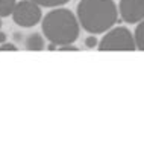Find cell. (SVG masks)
<instances>
[{
	"instance_id": "277c9868",
	"label": "cell",
	"mask_w": 144,
	"mask_h": 151,
	"mask_svg": "<svg viewBox=\"0 0 144 151\" xmlns=\"http://www.w3.org/2000/svg\"><path fill=\"white\" fill-rule=\"evenodd\" d=\"M41 6L32 0H21L17 2L14 11H12V20L15 24L21 28H32L41 22Z\"/></svg>"
},
{
	"instance_id": "7a4b0ae2",
	"label": "cell",
	"mask_w": 144,
	"mask_h": 151,
	"mask_svg": "<svg viewBox=\"0 0 144 151\" xmlns=\"http://www.w3.org/2000/svg\"><path fill=\"white\" fill-rule=\"evenodd\" d=\"M43 34L50 43L56 44L58 47L73 44L80 31L79 19L65 8H56L52 9L41 22Z\"/></svg>"
},
{
	"instance_id": "3957f363",
	"label": "cell",
	"mask_w": 144,
	"mask_h": 151,
	"mask_svg": "<svg viewBox=\"0 0 144 151\" xmlns=\"http://www.w3.org/2000/svg\"><path fill=\"white\" fill-rule=\"evenodd\" d=\"M135 38L128 28H111L99 41V50H135Z\"/></svg>"
},
{
	"instance_id": "8fae6325",
	"label": "cell",
	"mask_w": 144,
	"mask_h": 151,
	"mask_svg": "<svg viewBox=\"0 0 144 151\" xmlns=\"http://www.w3.org/2000/svg\"><path fill=\"white\" fill-rule=\"evenodd\" d=\"M17 46L12 43H3V44H0V50H15Z\"/></svg>"
},
{
	"instance_id": "8992f818",
	"label": "cell",
	"mask_w": 144,
	"mask_h": 151,
	"mask_svg": "<svg viewBox=\"0 0 144 151\" xmlns=\"http://www.w3.org/2000/svg\"><path fill=\"white\" fill-rule=\"evenodd\" d=\"M26 49L28 50H33V52H37V50H43L44 49V38H43V35L40 34H31L28 38H26Z\"/></svg>"
},
{
	"instance_id": "30bf717a",
	"label": "cell",
	"mask_w": 144,
	"mask_h": 151,
	"mask_svg": "<svg viewBox=\"0 0 144 151\" xmlns=\"http://www.w3.org/2000/svg\"><path fill=\"white\" fill-rule=\"evenodd\" d=\"M85 46L89 47V49H94V47H99V40L94 37V34L91 35V37H88L85 40Z\"/></svg>"
},
{
	"instance_id": "4fadbf2b",
	"label": "cell",
	"mask_w": 144,
	"mask_h": 151,
	"mask_svg": "<svg viewBox=\"0 0 144 151\" xmlns=\"http://www.w3.org/2000/svg\"><path fill=\"white\" fill-rule=\"evenodd\" d=\"M0 28H2V20H0Z\"/></svg>"
},
{
	"instance_id": "6da1fadb",
	"label": "cell",
	"mask_w": 144,
	"mask_h": 151,
	"mask_svg": "<svg viewBox=\"0 0 144 151\" xmlns=\"http://www.w3.org/2000/svg\"><path fill=\"white\" fill-rule=\"evenodd\" d=\"M77 19L89 34H103L114 28L118 11L112 0H80L77 3Z\"/></svg>"
},
{
	"instance_id": "5b68a950",
	"label": "cell",
	"mask_w": 144,
	"mask_h": 151,
	"mask_svg": "<svg viewBox=\"0 0 144 151\" xmlns=\"http://www.w3.org/2000/svg\"><path fill=\"white\" fill-rule=\"evenodd\" d=\"M118 11L126 23H140L144 19V0H120Z\"/></svg>"
},
{
	"instance_id": "9c48e42d",
	"label": "cell",
	"mask_w": 144,
	"mask_h": 151,
	"mask_svg": "<svg viewBox=\"0 0 144 151\" xmlns=\"http://www.w3.org/2000/svg\"><path fill=\"white\" fill-rule=\"evenodd\" d=\"M32 2L38 3L40 6H44V8H58L61 5H65L70 0H32Z\"/></svg>"
},
{
	"instance_id": "7c38bea8",
	"label": "cell",
	"mask_w": 144,
	"mask_h": 151,
	"mask_svg": "<svg viewBox=\"0 0 144 151\" xmlns=\"http://www.w3.org/2000/svg\"><path fill=\"white\" fill-rule=\"evenodd\" d=\"M5 41H6V35L3 32H0V44H3Z\"/></svg>"
},
{
	"instance_id": "52a82bcc",
	"label": "cell",
	"mask_w": 144,
	"mask_h": 151,
	"mask_svg": "<svg viewBox=\"0 0 144 151\" xmlns=\"http://www.w3.org/2000/svg\"><path fill=\"white\" fill-rule=\"evenodd\" d=\"M133 38H135L137 49L144 50V19L138 23L137 29H135V34H133Z\"/></svg>"
},
{
	"instance_id": "ba28073f",
	"label": "cell",
	"mask_w": 144,
	"mask_h": 151,
	"mask_svg": "<svg viewBox=\"0 0 144 151\" xmlns=\"http://www.w3.org/2000/svg\"><path fill=\"white\" fill-rule=\"evenodd\" d=\"M17 5V0H0V17H9Z\"/></svg>"
}]
</instances>
